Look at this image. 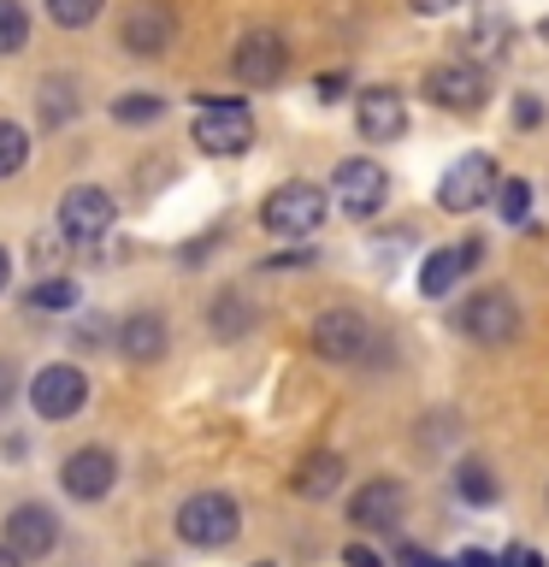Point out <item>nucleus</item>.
<instances>
[{"label": "nucleus", "mask_w": 549, "mask_h": 567, "mask_svg": "<svg viewBox=\"0 0 549 567\" xmlns=\"http://www.w3.org/2000/svg\"><path fill=\"white\" fill-rule=\"evenodd\" d=\"M248 319H255V313H248V301H242V296H219V308H213V331H219L225 343H230V337H242V331H248Z\"/></svg>", "instance_id": "nucleus-28"}, {"label": "nucleus", "mask_w": 549, "mask_h": 567, "mask_svg": "<svg viewBox=\"0 0 549 567\" xmlns=\"http://www.w3.org/2000/svg\"><path fill=\"white\" fill-rule=\"evenodd\" d=\"M455 331L467 337V343L503 349V343H514V337H520V308H514V296H508V290H478V296L460 301Z\"/></svg>", "instance_id": "nucleus-3"}, {"label": "nucleus", "mask_w": 549, "mask_h": 567, "mask_svg": "<svg viewBox=\"0 0 549 567\" xmlns=\"http://www.w3.org/2000/svg\"><path fill=\"white\" fill-rule=\"evenodd\" d=\"M172 35H177V12L166 0H136L118 24V42H124V53H136V60H159V53L172 48Z\"/></svg>", "instance_id": "nucleus-12"}, {"label": "nucleus", "mask_w": 549, "mask_h": 567, "mask_svg": "<svg viewBox=\"0 0 549 567\" xmlns=\"http://www.w3.org/2000/svg\"><path fill=\"white\" fill-rule=\"evenodd\" d=\"M12 396H18V372L12 361H0V408H12Z\"/></svg>", "instance_id": "nucleus-30"}, {"label": "nucleus", "mask_w": 549, "mask_h": 567, "mask_svg": "<svg viewBox=\"0 0 549 567\" xmlns=\"http://www.w3.org/2000/svg\"><path fill=\"white\" fill-rule=\"evenodd\" d=\"M313 349H319V361H331V367H354L361 354L372 349V326H366V313H354V308H325L313 319Z\"/></svg>", "instance_id": "nucleus-5"}, {"label": "nucleus", "mask_w": 549, "mask_h": 567, "mask_svg": "<svg viewBox=\"0 0 549 567\" xmlns=\"http://www.w3.org/2000/svg\"><path fill=\"white\" fill-rule=\"evenodd\" d=\"M113 219H118L113 195L95 189V184H77V189H71L65 202H60V237H65V243H77V248L101 243L106 230H113Z\"/></svg>", "instance_id": "nucleus-7"}, {"label": "nucleus", "mask_w": 549, "mask_h": 567, "mask_svg": "<svg viewBox=\"0 0 549 567\" xmlns=\"http://www.w3.org/2000/svg\"><path fill=\"white\" fill-rule=\"evenodd\" d=\"M30 308H48V313L77 308V284H71V278H42V284L30 290Z\"/></svg>", "instance_id": "nucleus-27"}, {"label": "nucleus", "mask_w": 549, "mask_h": 567, "mask_svg": "<svg viewBox=\"0 0 549 567\" xmlns=\"http://www.w3.org/2000/svg\"><path fill=\"white\" fill-rule=\"evenodd\" d=\"M343 473H349V461L336 455V450H313V455H301V461H296L290 491L301 496V503H325V496L343 485Z\"/></svg>", "instance_id": "nucleus-18"}, {"label": "nucleus", "mask_w": 549, "mask_h": 567, "mask_svg": "<svg viewBox=\"0 0 549 567\" xmlns=\"http://www.w3.org/2000/svg\"><path fill=\"white\" fill-rule=\"evenodd\" d=\"M242 526V508L230 503L225 491H195L184 508H177V538L195 549H225Z\"/></svg>", "instance_id": "nucleus-2"}, {"label": "nucleus", "mask_w": 549, "mask_h": 567, "mask_svg": "<svg viewBox=\"0 0 549 567\" xmlns=\"http://www.w3.org/2000/svg\"><path fill=\"white\" fill-rule=\"evenodd\" d=\"M478 260H485V243H478V237H473V243H455V248H437V255L419 266V296H425V301L449 296V290L473 272Z\"/></svg>", "instance_id": "nucleus-17"}, {"label": "nucleus", "mask_w": 549, "mask_h": 567, "mask_svg": "<svg viewBox=\"0 0 549 567\" xmlns=\"http://www.w3.org/2000/svg\"><path fill=\"white\" fill-rule=\"evenodd\" d=\"M195 148L201 154H242L248 142H255V113H248V101L237 95H219V101H195V124H189Z\"/></svg>", "instance_id": "nucleus-1"}, {"label": "nucleus", "mask_w": 549, "mask_h": 567, "mask_svg": "<svg viewBox=\"0 0 549 567\" xmlns=\"http://www.w3.org/2000/svg\"><path fill=\"white\" fill-rule=\"evenodd\" d=\"M319 219H325V189H313V184H283L266 195V207H260V225L272 230V237H313Z\"/></svg>", "instance_id": "nucleus-4"}, {"label": "nucleus", "mask_w": 549, "mask_h": 567, "mask_svg": "<svg viewBox=\"0 0 549 567\" xmlns=\"http://www.w3.org/2000/svg\"><path fill=\"white\" fill-rule=\"evenodd\" d=\"M354 124H361L366 142H396L407 131V101L396 95V89H361L354 95Z\"/></svg>", "instance_id": "nucleus-16"}, {"label": "nucleus", "mask_w": 549, "mask_h": 567, "mask_svg": "<svg viewBox=\"0 0 549 567\" xmlns=\"http://www.w3.org/2000/svg\"><path fill=\"white\" fill-rule=\"evenodd\" d=\"M396 567H443V561H437V556H425V549H402Z\"/></svg>", "instance_id": "nucleus-33"}, {"label": "nucleus", "mask_w": 549, "mask_h": 567, "mask_svg": "<svg viewBox=\"0 0 549 567\" xmlns=\"http://www.w3.org/2000/svg\"><path fill=\"white\" fill-rule=\"evenodd\" d=\"M113 337H118V354H124V361H136V367H148V361L166 354V319H159V313H131Z\"/></svg>", "instance_id": "nucleus-19"}, {"label": "nucleus", "mask_w": 549, "mask_h": 567, "mask_svg": "<svg viewBox=\"0 0 549 567\" xmlns=\"http://www.w3.org/2000/svg\"><path fill=\"white\" fill-rule=\"evenodd\" d=\"M407 7H414L419 18H437V12H455L460 0H407Z\"/></svg>", "instance_id": "nucleus-32"}, {"label": "nucleus", "mask_w": 549, "mask_h": 567, "mask_svg": "<svg viewBox=\"0 0 549 567\" xmlns=\"http://www.w3.org/2000/svg\"><path fill=\"white\" fill-rule=\"evenodd\" d=\"M60 544V520H53V508L42 503H18L7 514V549L18 561H35V556H48V549Z\"/></svg>", "instance_id": "nucleus-15"}, {"label": "nucleus", "mask_w": 549, "mask_h": 567, "mask_svg": "<svg viewBox=\"0 0 549 567\" xmlns=\"http://www.w3.org/2000/svg\"><path fill=\"white\" fill-rule=\"evenodd\" d=\"M496 207H503V219L508 225H526V213H531V184L526 177H496Z\"/></svg>", "instance_id": "nucleus-21"}, {"label": "nucleus", "mask_w": 549, "mask_h": 567, "mask_svg": "<svg viewBox=\"0 0 549 567\" xmlns=\"http://www.w3.org/2000/svg\"><path fill=\"white\" fill-rule=\"evenodd\" d=\"M159 113H166V95H148V89H131L124 101H113V118L118 124H148Z\"/></svg>", "instance_id": "nucleus-25"}, {"label": "nucleus", "mask_w": 549, "mask_h": 567, "mask_svg": "<svg viewBox=\"0 0 549 567\" xmlns=\"http://www.w3.org/2000/svg\"><path fill=\"white\" fill-rule=\"evenodd\" d=\"M60 485H65V496H77V503H101V496L118 485V461L106 455L101 443H89V450L65 455V467H60Z\"/></svg>", "instance_id": "nucleus-14"}, {"label": "nucleus", "mask_w": 549, "mask_h": 567, "mask_svg": "<svg viewBox=\"0 0 549 567\" xmlns=\"http://www.w3.org/2000/svg\"><path fill=\"white\" fill-rule=\"evenodd\" d=\"M455 491H460V503L485 508V503H496V473L485 467V461H460V467H455Z\"/></svg>", "instance_id": "nucleus-20"}, {"label": "nucleus", "mask_w": 549, "mask_h": 567, "mask_svg": "<svg viewBox=\"0 0 549 567\" xmlns=\"http://www.w3.org/2000/svg\"><path fill=\"white\" fill-rule=\"evenodd\" d=\"M313 89H319V101H336V95L349 89V71H343V78H336V71H325V78H319Z\"/></svg>", "instance_id": "nucleus-29"}, {"label": "nucleus", "mask_w": 549, "mask_h": 567, "mask_svg": "<svg viewBox=\"0 0 549 567\" xmlns=\"http://www.w3.org/2000/svg\"><path fill=\"white\" fill-rule=\"evenodd\" d=\"M508 567H543L538 549H508Z\"/></svg>", "instance_id": "nucleus-34"}, {"label": "nucleus", "mask_w": 549, "mask_h": 567, "mask_svg": "<svg viewBox=\"0 0 549 567\" xmlns=\"http://www.w3.org/2000/svg\"><path fill=\"white\" fill-rule=\"evenodd\" d=\"M83 402H89V379H83V367H71V361H53L30 379V408L42 420H71Z\"/></svg>", "instance_id": "nucleus-11"}, {"label": "nucleus", "mask_w": 549, "mask_h": 567, "mask_svg": "<svg viewBox=\"0 0 549 567\" xmlns=\"http://www.w3.org/2000/svg\"><path fill=\"white\" fill-rule=\"evenodd\" d=\"M496 159L490 154H460L449 172H443V184H437V207L443 213H473V207H485L490 202V189H496Z\"/></svg>", "instance_id": "nucleus-6"}, {"label": "nucleus", "mask_w": 549, "mask_h": 567, "mask_svg": "<svg viewBox=\"0 0 549 567\" xmlns=\"http://www.w3.org/2000/svg\"><path fill=\"white\" fill-rule=\"evenodd\" d=\"M538 35H543V42H549V18H543V30H538Z\"/></svg>", "instance_id": "nucleus-39"}, {"label": "nucleus", "mask_w": 549, "mask_h": 567, "mask_svg": "<svg viewBox=\"0 0 549 567\" xmlns=\"http://www.w3.org/2000/svg\"><path fill=\"white\" fill-rule=\"evenodd\" d=\"M0 567H18V556H12V549H7V544H0Z\"/></svg>", "instance_id": "nucleus-38"}, {"label": "nucleus", "mask_w": 549, "mask_h": 567, "mask_svg": "<svg viewBox=\"0 0 549 567\" xmlns=\"http://www.w3.org/2000/svg\"><path fill=\"white\" fill-rule=\"evenodd\" d=\"M343 561H349V567H384V561H379V556H372V549H366V544H349V549H343Z\"/></svg>", "instance_id": "nucleus-31"}, {"label": "nucleus", "mask_w": 549, "mask_h": 567, "mask_svg": "<svg viewBox=\"0 0 549 567\" xmlns=\"http://www.w3.org/2000/svg\"><path fill=\"white\" fill-rule=\"evenodd\" d=\"M230 71H237V83L248 89H272L283 71H290V42H283L278 30H248L237 53H230Z\"/></svg>", "instance_id": "nucleus-9"}, {"label": "nucleus", "mask_w": 549, "mask_h": 567, "mask_svg": "<svg viewBox=\"0 0 549 567\" xmlns=\"http://www.w3.org/2000/svg\"><path fill=\"white\" fill-rule=\"evenodd\" d=\"M402 514H407V485H396V478H372L349 496L354 532H396Z\"/></svg>", "instance_id": "nucleus-13"}, {"label": "nucleus", "mask_w": 549, "mask_h": 567, "mask_svg": "<svg viewBox=\"0 0 549 567\" xmlns=\"http://www.w3.org/2000/svg\"><path fill=\"white\" fill-rule=\"evenodd\" d=\"M485 71L478 65H467V60H443V65H432L425 71V101L432 106H443V113H478L485 106Z\"/></svg>", "instance_id": "nucleus-10"}, {"label": "nucleus", "mask_w": 549, "mask_h": 567, "mask_svg": "<svg viewBox=\"0 0 549 567\" xmlns=\"http://www.w3.org/2000/svg\"><path fill=\"white\" fill-rule=\"evenodd\" d=\"M443 567H490V556H485V549H467L460 561H443Z\"/></svg>", "instance_id": "nucleus-36"}, {"label": "nucleus", "mask_w": 549, "mask_h": 567, "mask_svg": "<svg viewBox=\"0 0 549 567\" xmlns=\"http://www.w3.org/2000/svg\"><path fill=\"white\" fill-rule=\"evenodd\" d=\"M101 7H106V0H48V18L60 30H83V24H95V18H101Z\"/></svg>", "instance_id": "nucleus-26"}, {"label": "nucleus", "mask_w": 549, "mask_h": 567, "mask_svg": "<svg viewBox=\"0 0 549 567\" xmlns=\"http://www.w3.org/2000/svg\"><path fill=\"white\" fill-rule=\"evenodd\" d=\"M30 42V12L24 0H0V53H18Z\"/></svg>", "instance_id": "nucleus-23"}, {"label": "nucleus", "mask_w": 549, "mask_h": 567, "mask_svg": "<svg viewBox=\"0 0 549 567\" xmlns=\"http://www.w3.org/2000/svg\"><path fill=\"white\" fill-rule=\"evenodd\" d=\"M260 567H272V561H260Z\"/></svg>", "instance_id": "nucleus-40"}, {"label": "nucleus", "mask_w": 549, "mask_h": 567, "mask_svg": "<svg viewBox=\"0 0 549 567\" xmlns=\"http://www.w3.org/2000/svg\"><path fill=\"white\" fill-rule=\"evenodd\" d=\"M514 118H520V124H538L543 106H538V101H520V106H514Z\"/></svg>", "instance_id": "nucleus-35"}, {"label": "nucleus", "mask_w": 549, "mask_h": 567, "mask_svg": "<svg viewBox=\"0 0 549 567\" xmlns=\"http://www.w3.org/2000/svg\"><path fill=\"white\" fill-rule=\"evenodd\" d=\"M71 113H77V83H71V78H48L42 83V118L65 124Z\"/></svg>", "instance_id": "nucleus-22"}, {"label": "nucleus", "mask_w": 549, "mask_h": 567, "mask_svg": "<svg viewBox=\"0 0 549 567\" xmlns=\"http://www.w3.org/2000/svg\"><path fill=\"white\" fill-rule=\"evenodd\" d=\"M331 189H336V207H343L349 219H366V213H379V207H384L390 172L379 166V159H336Z\"/></svg>", "instance_id": "nucleus-8"}, {"label": "nucleus", "mask_w": 549, "mask_h": 567, "mask_svg": "<svg viewBox=\"0 0 549 567\" xmlns=\"http://www.w3.org/2000/svg\"><path fill=\"white\" fill-rule=\"evenodd\" d=\"M7 284H12V255L0 248V290H7Z\"/></svg>", "instance_id": "nucleus-37"}, {"label": "nucleus", "mask_w": 549, "mask_h": 567, "mask_svg": "<svg viewBox=\"0 0 549 567\" xmlns=\"http://www.w3.org/2000/svg\"><path fill=\"white\" fill-rule=\"evenodd\" d=\"M24 159H30V136H24V124L0 118V177L24 172Z\"/></svg>", "instance_id": "nucleus-24"}]
</instances>
